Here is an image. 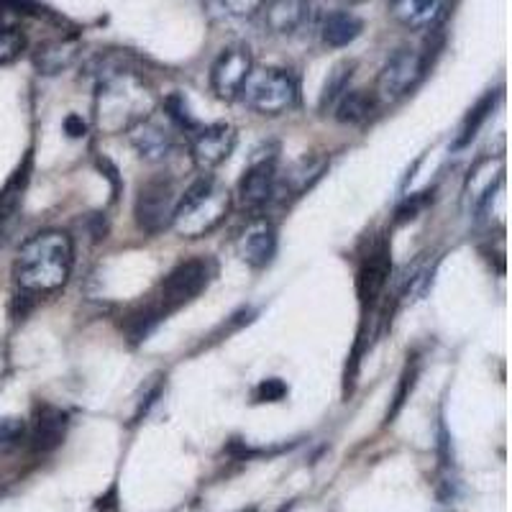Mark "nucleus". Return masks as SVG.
I'll return each instance as SVG.
<instances>
[{
    "mask_svg": "<svg viewBox=\"0 0 512 512\" xmlns=\"http://www.w3.org/2000/svg\"><path fill=\"white\" fill-rule=\"evenodd\" d=\"M41 11V0H0V16H39Z\"/></svg>",
    "mask_w": 512,
    "mask_h": 512,
    "instance_id": "obj_28",
    "label": "nucleus"
},
{
    "mask_svg": "<svg viewBox=\"0 0 512 512\" xmlns=\"http://www.w3.org/2000/svg\"><path fill=\"white\" fill-rule=\"evenodd\" d=\"M251 70H254V54H251L249 44H231L223 49L210 67V88L216 98L226 100V103L241 98V90H244Z\"/></svg>",
    "mask_w": 512,
    "mask_h": 512,
    "instance_id": "obj_8",
    "label": "nucleus"
},
{
    "mask_svg": "<svg viewBox=\"0 0 512 512\" xmlns=\"http://www.w3.org/2000/svg\"><path fill=\"white\" fill-rule=\"evenodd\" d=\"M425 70H428V57L423 52L410 47L397 49L382 64L377 77V93L374 95L384 103H395V100L405 98V95L418 88L420 80L425 77Z\"/></svg>",
    "mask_w": 512,
    "mask_h": 512,
    "instance_id": "obj_6",
    "label": "nucleus"
},
{
    "mask_svg": "<svg viewBox=\"0 0 512 512\" xmlns=\"http://www.w3.org/2000/svg\"><path fill=\"white\" fill-rule=\"evenodd\" d=\"M162 320H164L162 310H159L154 303H149L144 305V308L131 310V313L123 318V328H126L128 338H131L134 344H139V341H144V338L157 328V323H162Z\"/></svg>",
    "mask_w": 512,
    "mask_h": 512,
    "instance_id": "obj_23",
    "label": "nucleus"
},
{
    "mask_svg": "<svg viewBox=\"0 0 512 512\" xmlns=\"http://www.w3.org/2000/svg\"><path fill=\"white\" fill-rule=\"evenodd\" d=\"M241 98L259 116H285L300 103V82L282 67H254L241 90Z\"/></svg>",
    "mask_w": 512,
    "mask_h": 512,
    "instance_id": "obj_4",
    "label": "nucleus"
},
{
    "mask_svg": "<svg viewBox=\"0 0 512 512\" xmlns=\"http://www.w3.org/2000/svg\"><path fill=\"white\" fill-rule=\"evenodd\" d=\"M354 70H356V62L344 59V62H338L336 67L328 72V80L326 85H323V93H320V111H326L328 105L336 103V100L349 90V82H351V75H354Z\"/></svg>",
    "mask_w": 512,
    "mask_h": 512,
    "instance_id": "obj_24",
    "label": "nucleus"
},
{
    "mask_svg": "<svg viewBox=\"0 0 512 512\" xmlns=\"http://www.w3.org/2000/svg\"><path fill=\"white\" fill-rule=\"evenodd\" d=\"M377 108V95L367 90H346L336 105V121L341 123H361L367 121Z\"/></svg>",
    "mask_w": 512,
    "mask_h": 512,
    "instance_id": "obj_22",
    "label": "nucleus"
},
{
    "mask_svg": "<svg viewBox=\"0 0 512 512\" xmlns=\"http://www.w3.org/2000/svg\"><path fill=\"white\" fill-rule=\"evenodd\" d=\"M64 131H67L72 139H80V136H85V123H82L80 116H70L64 121Z\"/></svg>",
    "mask_w": 512,
    "mask_h": 512,
    "instance_id": "obj_31",
    "label": "nucleus"
},
{
    "mask_svg": "<svg viewBox=\"0 0 512 512\" xmlns=\"http://www.w3.org/2000/svg\"><path fill=\"white\" fill-rule=\"evenodd\" d=\"M236 254L251 269H262L272 264L274 254H277V228L272 226V221L262 216L246 221L236 236Z\"/></svg>",
    "mask_w": 512,
    "mask_h": 512,
    "instance_id": "obj_12",
    "label": "nucleus"
},
{
    "mask_svg": "<svg viewBox=\"0 0 512 512\" xmlns=\"http://www.w3.org/2000/svg\"><path fill=\"white\" fill-rule=\"evenodd\" d=\"M451 11V0H390V16L410 31H436Z\"/></svg>",
    "mask_w": 512,
    "mask_h": 512,
    "instance_id": "obj_14",
    "label": "nucleus"
},
{
    "mask_svg": "<svg viewBox=\"0 0 512 512\" xmlns=\"http://www.w3.org/2000/svg\"><path fill=\"white\" fill-rule=\"evenodd\" d=\"M285 395H287V384L277 377L264 379V382L254 390L256 402H280L285 400Z\"/></svg>",
    "mask_w": 512,
    "mask_h": 512,
    "instance_id": "obj_30",
    "label": "nucleus"
},
{
    "mask_svg": "<svg viewBox=\"0 0 512 512\" xmlns=\"http://www.w3.org/2000/svg\"><path fill=\"white\" fill-rule=\"evenodd\" d=\"M346 3H364V0H346Z\"/></svg>",
    "mask_w": 512,
    "mask_h": 512,
    "instance_id": "obj_32",
    "label": "nucleus"
},
{
    "mask_svg": "<svg viewBox=\"0 0 512 512\" xmlns=\"http://www.w3.org/2000/svg\"><path fill=\"white\" fill-rule=\"evenodd\" d=\"M177 128L167 121L164 116V123L157 121L154 116L144 118L136 126H131L126 131L131 144H134L136 152L146 159V162H164L169 154L175 152L177 146Z\"/></svg>",
    "mask_w": 512,
    "mask_h": 512,
    "instance_id": "obj_13",
    "label": "nucleus"
},
{
    "mask_svg": "<svg viewBox=\"0 0 512 512\" xmlns=\"http://www.w3.org/2000/svg\"><path fill=\"white\" fill-rule=\"evenodd\" d=\"M492 105H495V95L489 93L487 98H482L477 103V108H472V111H469V116H466V121H464V126H461V136L459 139H456V146H466L469 144V141L474 139V136H477V131H479V126H482L484 121H487V113L492 111Z\"/></svg>",
    "mask_w": 512,
    "mask_h": 512,
    "instance_id": "obj_26",
    "label": "nucleus"
},
{
    "mask_svg": "<svg viewBox=\"0 0 512 512\" xmlns=\"http://www.w3.org/2000/svg\"><path fill=\"white\" fill-rule=\"evenodd\" d=\"M216 277V262L210 256H192V259H185V262L177 264L172 272L167 274L159 285L157 292V305L162 310V315L167 318L169 313L180 310L182 305L192 303L205 287L210 285V280Z\"/></svg>",
    "mask_w": 512,
    "mask_h": 512,
    "instance_id": "obj_5",
    "label": "nucleus"
},
{
    "mask_svg": "<svg viewBox=\"0 0 512 512\" xmlns=\"http://www.w3.org/2000/svg\"><path fill=\"white\" fill-rule=\"evenodd\" d=\"M26 438V423L21 418H0V454L18 448Z\"/></svg>",
    "mask_w": 512,
    "mask_h": 512,
    "instance_id": "obj_27",
    "label": "nucleus"
},
{
    "mask_svg": "<svg viewBox=\"0 0 512 512\" xmlns=\"http://www.w3.org/2000/svg\"><path fill=\"white\" fill-rule=\"evenodd\" d=\"M80 54V41L75 36H59L39 44L34 52V67L41 75H59L62 70L72 67Z\"/></svg>",
    "mask_w": 512,
    "mask_h": 512,
    "instance_id": "obj_18",
    "label": "nucleus"
},
{
    "mask_svg": "<svg viewBox=\"0 0 512 512\" xmlns=\"http://www.w3.org/2000/svg\"><path fill=\"white\" fill-rule=\"evenodd\" d=\"M26 49V34L18 26L0 21V64H11Z\"/></svg>",
    "mask_w": 512,
    "mask_h": 512,
    "instance_id": "obj_25",
    "label": "nucleus"
},
{
    "mask_svg": "<svg viewBox=\"0 0 512 512\" xmlns=\"http://www.w3.org/2000/svg\"><path fill=\"white\" fill-rule=\"evenodd\" d=\"M72 267H75V244L70 233L59 228L36 233L18 249L13 262L18 295L39 297L62 290L70 282Z\"/></svg>",
    "mask_w": 512,
    "mask_h": 512,
    "instance_id": "obj_1",
    "label": "nucleus"
},
{
    "mask_svg": "<svg viewBox=\"0 0 512 512\" xmlns=\"http://www.w3.org/2000/svg\"><path fill=\"white\" fill-rule=\"evenodd\" d=\"M364 31V21L351 11H333L320 24V39L331 49H344L354 44Z\"/></svg>",
    "mask_w": 512,
    "mask_h": 512,
    "instance_id": "obj_20",
    "label": "nucleus"
},
{
    "mask_svg": "<svg viewBox=\"0 0 512 512\" xmlns=\"http://www.w3.org/2000/svg\"><path fill=\"white\" fill-rule=\"evenodd\" d=\"M236 149V128L231 123H210L198 126L190 134V154L195 167L213 172L221 167Z\"/></svg>",
    "mask_w": 512,
    "mask_h": 512,
    "instance_id": "obj_9",
    "label": "nucleus"
},
{
    "mask_svg": "<svg viewBox=\"0 0 512 512\" xmlns=\"http://www.w3.org/2000/svg\"><path fill=\"white\" fill-rule=\"evenodd\" d=\"M328 167L326 157H303L300 162L292 164L285 175H277V195H300V192L308 190L315 180H318Z\"/></svg>",
    "mask_w": 512,
    "mask_h": 512,
    "instance_id": "obj_21",
    "label": "nucleus"
},
{
    "mask_svg": "<svg viewBox=\"0 0 512 512\" xmlns=\"http://www.w3.org/2000/svg\"><path fill=\"white\" fill-rule=\"evenodd\" d=\"M223 11L233 18H251L262 11L267 0H218Z\"/></svg>",
    "mask_w": 512,
    "mask_h": 512,
    "instance_id": "obj_29",
    "label": "nucleus"
},
{
    "mask_svg": "<svg viewBox=\"0 0 512 512\" xmlns=\"http://www.w3.org/2000/svg\"><path fill=\"white\" fill-rule=\"evenodd\" d=\"M70 428V418L57 405L41 402L34 410V423H31V446L39 454H49L57 446H62L64 436Z\"/></svg>",
    "mask_w": 512,
    "mask_h": 512,
    "instance_id": "obj_16",
    "label": "nucleus"
},
{
    "mask_svg": "<svg viewBox=\"0 0 512 512\" xmlns=\"http://www.w3.org/2000/svg\"><path fill=\"white\" fill-rule=\"evenodd\" d=\"M392 272V251L390 241L377 239L367 256L361 259L359 272H356V292H359L361 305H374L379 295L384 292L387 282H390Z\"/></svg>",
    "mask_w": 512,
    "mask_h": 512,
    "instance_id": "obj_11",
    "label": "nucleus"
},
{
    "mask_svg": "<svg viewBox=\"0 0 512 512\" xmlns=\"http://www.w3.org/2000/svg\"><path fill=\"white\" fill-rule=\"evenodd\" d=\"M231 205L233 198L228 187H223L213 175H203L180 195L169 228L182 239H203L223 226Z\"/></svg>",
    "mask_w": 512,
    "mask_h": 512,
    "instance_id": "obj_3",
    "label": "nucleus"
},
{
    "mask_svg": "<svg viewBox=\"0 0 512 512\" xmlns=\"http://www.w3.org/2000/svg\"><path fill=\"white\" fill-rule=\"evenodd\" d=\"M26 180H29V167L18 169L16 175L8 180V185L0 190V249L8 244L13 228H16L21 203H24Z\"/></svg>",
    "mask_w": 512,
    "mask_h": 512,
    "instance_id": "obj_19",
    "label": "nucleus"
},
{
    "mask_svg": "<svg viewBox=\"0 0 512 512\" xmlns=\"http://www.w3.org/2000/svg\"><path fill=\"white\" fill-rule=\"evenodd\" d=\"M502 175H505V162H502V157L479 159L472 172H469V177H466V203H472L474 210L482 208L489 195L495 192V187L502 185Z\"/></svg>",
    "mask_w": 512,
    "mask_h": 512,
    "instance_id": "obj_17",
    "label": "nucleus"
},
{
    "mask_svg": "<svg viewBox=\"0 0 512 512\" xmlns=\"http://www.w3.org/2000/svg\"><path fill=\"white\" fill-rule=\"evenodd\" d=\"M277 175H280V169H277L274 154H264V157L254 159L239 182L241 208L251 210V213L267 208L277 198Z\"/></svg>",
    "mask_w": 512,
    "mask_h": 512,
    "instance_id": "obj_10",
    "label": "nucleus"
},
{
    "mask_svg": "<svg viewBox=\"0 0 512 512\" xmlns=\"http://www.w3.org/2000/svg\"><path fill=\"white\" fill-rule=\"evenodd\" d=\"M154 113L152 88L128 67L105 64L95 93V118L108 134H126L128 128Z\"/></svg>",
    "mask_w": 512,
    "mask_h": 512,
    "instance_id": "obj_2",
    "label": "nucleus"
},
{
    "mask_svg": "<svg viewBox=\"0 0 512 512\" xmlns=\"http://www.w3.org/2000/svg\"><path fill=\"white\" fill-rule=\"evenodd\" d=\"M177 203H180V192H177L175 180L164 175L152 177L139 187V195H136V223L144 233L164 231L172 223Z\"/></svg>",
    "mask_w": 512,
    "mask_h": 512,
    "instance_id": "obj_7",
    "label": "nucleus"
},
{
    "mask_svg": "<svg viewBox=\"0 0 512 512\" xmlns=\"http://www.w3.org/2000/svg\"><path fill=\"white\" fill-rule=\"evenodd\" d=\"M264 29L274 36H295L313 18V0H267L264 8Z\"/></svg>",
    "mask_w": 512,
    "mask_h": 512,
    "instance_id": "obj_15",
    "label": "nucleus"
}]
</instances>
